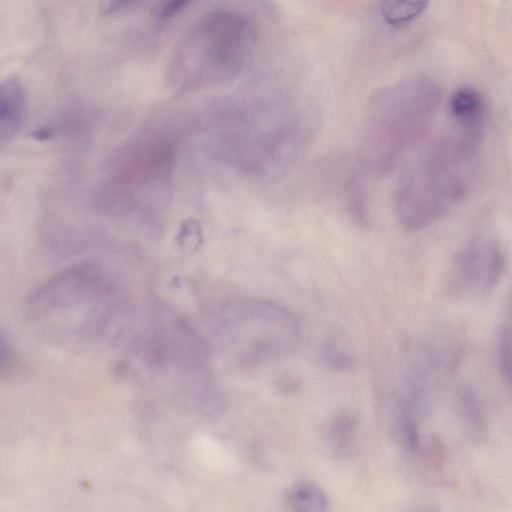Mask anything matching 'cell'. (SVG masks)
Masks as SVG:
<instances>
[{"label": "cell", "instance_id": "6da1fadb", "mask_svg": "<svg viewBox=\"0 0 512 512\" xmlns=\"http://www.w3.org/2000/svg\"><path fill=\"white\" fill-rule=\"evenodd\" d=\"M486 122L449 117L447 128L399 182L394 213L407 232H418L446 217L469 193Z\"/></svg>", "mask_w": 512, "mask_h": 512}, {"label": "cell", "instance_id": "7a4b0ae2", "mask_svg": "<svg viewBox=\"0 0 512 512\" xmlns=\"http://www.w3.org/2000/svg\"><path fill=\"white\" fill-rule=\"evenodd\" d=\"M441 89L431 76L416 73L377 90L369 99L362 157L375 174H387L428 134Z\"/></svg>", "mask_w": 512, "mask_h": 512}, {"label": "cell", "instance_id": "3957f363", "mask_svg": "<svg viewBox=\"0 0 512 512\" xmlns=\"http://www.w3.org/2000/svg\"><path fill=\"white\" fill-rule=\"evenodd\" d=\"M108 283L100 267L71 265L41 283L26 298L24 313L32 328L61 346H75L97 332L100 302Z\"/></svg>", "mask_w": 512, "mask_h": 512}, {"label": "cell", "instance_id": "277c9868", "mask_svg": "<svg viewBox=\"0 0 512 512\" xmlns=\"http://www.w3.org/2000/svg\"><path fill=\"white\" fill-rule=\"evenodd\" d=\"M243 17L219 11L206 15L181 43L171 64L172 80L181 89L224 80L242 68L253 41Z\"/></svg>", "mask_w": 512, "mask_h": 512}, {"label": "cell", "instance_id": "5b68a950", "mask_svg": "<svg viewBox=\"0 0 512 512\" xmlns=\"http://www.w3.org/2000/svg\"><path fill=\"white\" fill-rule=\"evenodd\" d=\"M505 268L502 245L492 237L474 236L453 254L445 276V289L454 299L481 298L495 289Z\"/></svg>", "mask_w": 512, "mask_h": 512}, {"label": "cell", "instance_id": "8992f818", "mask_svg": "<svg viewBox=\"0 0 512 512\" xmlns=\"http://www.w3.org/2000/svg\"><path fill=\"white\" fill-rule=\"evenodd\" d=\"M25 110V91L21 81L8 77L0 82V147L18 132Z\"/></svg>", "mask_w": 512, "mask_h": 512}, {"label": "cell", "instance_id": "52a82bcc", "mask_svg": "<svg viewBox=\"0 0 512 512\" xmlns=\"http://www.w3.org/2000/svg\"><path fill=\"white\" fill-rule=\"evenodd\" d=\"M455 406L467 436L474 441L482 440L487 432V420L478 395L471 386L460 384L457 387Z\"/></svg>", "mask_w": 512, "mask_h": 512}, {"label": "cell", "instance_id": "ba28073f", "mask_svg": "<svg viewBox=\"0 0 512 512\" xmlns=\"http://www.w3.org/2000/svg\"><path fill=\"white\" fill-rule=\"evenodd\" d=\"M356 435L357 421L355 417L347 411H341L329 420L325 440L335 455L343 457L351 452Z\"/></svg>", "mask_w": 512, "mask_h": 512}, {"label": "cell", "instance_id": "9c48e42d", "mask_svg": "<svg viewBox=\"0 0 512 512\" xmlns=\"http://www.w3.org/2000/svg\"><path fill=\"white\" fill-rule=\"evenodd\" d=\"M285 502L291 512H330L327 494L318 485L310 482L291 486L286 492Z\"/></svg>", "mask_w": 512, "mask_h": 512}, {"label": "cell", "instance_id": "30bf717a", "mask_svg": "<svg viewBox=\"0 0 512 512\" xmlns=\"http://www.w3.org/2000/svg\"><path fill=\"white\" fill-rule=\"evenodd\" d=\"M427 5L424 1H383L380 12L386 23L401 27L417 19Z\"/></svg>", "mask_w": 512, "mask_h": 512}, {"label": "cell", "instance_id": "8fae6325", "mask_svg": "<svg viewBox=\"0 0 512 512\" xmlns=\"http://www.w3.org/2000/svg\"><path fill=\"white\" fill-rule=\"evenodd\" d=\"M20 355L9 336L0 330V381L16 376L20 369Z\"/></svg>", "mask_w": 512, "mask_h": 512}, {"label": "cell", "instance_id": "7c38bea8", "mask_svg": "<svg viewBox=\"0 0 512 512\" xmlns=\"http://www.w3.org/2000/svg\"><path fill=\"white\" fill-rule=\"evenodd\" d=\"M322 357L324 363L337 371H346L354 363V359L348 348H346L338 339H328L322 348Z\"/></svg>", "mask_w": 512, "mask_h": 512}, {"label": "cell", "instance_id": "4fadbf2b", "mask_svg": "<svg viewBox=\"0 0 512 512\" xmlns=\"http://www.w3.org/2000/svg\"><path fill=\"white\" fill-rule=\"evenodd\" d=\"M497 362L500 374L508 387L511 383V332L509 326H503L497 337Z\"/></svg>", "mask_w": 512, "mask_h": 512}, {"label": "cell", "instance_id": "5bb4252c", "mask_svg": "<svg viewBox=\"0 0 512 512\" xmlns=\"http://www.w3.org/2000/svg\"><path fill=\"white\" fill-rule=\"evenodd\" d=\"M187 5H189L187 1H169L162 3L157 8L156 16L160 19L170 18L185 9Z\"/></svg>", "mask_w": 512, "mask_h": 512}, {"label": "cell", "instance_id": "9a60e30c", "mask_svg": "<svg viewBox=\"0 0 512 512\" xmlns=\"http://www.w3.org/2000/svg\"><path fill=\"white\" fill-rule=\"evenodd\" d=\"M136 3L129 1H111L102 3L101 9L105 14H110L113 12H117L119 10H124L130 7H133Z\"/></svg>", "mask_w": 512, "mask_h": 512}]
</instances>
